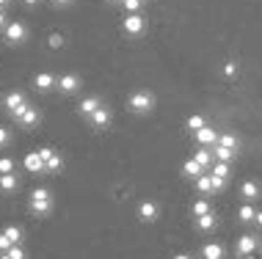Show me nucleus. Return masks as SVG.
Returning <instances> with one entry per match:
<instances>
[{
	"mask_svg": "<svg viewBox=\"0 0 262 259\" xmlns=\"http://www.w3.org/2000/svg\"><path fill=\"white\" fill-rule=\"evenodd\" d=\"M254 218H257V209H254L251 204H243L237 209V221L240 223H254Z\"/></svg>",
	"mask_w": 262,
	"mask_h": 259,
	"instance_id": "nucleus-24",
	"label": "nucleus"
},
{
	"mask_svg": "<svg viewBox=\"0 0 262 259\" xmlns=\"http://www.w3.org/2000/svg\"><path fill=\"white\" fill-rule=\"evenodd\" d=\"M0 259H25V251H23V246H11L9 251L0 254Z\"/></svg>",
	"mask_w": 262,
	"mask_h": 259,
	"instance_id": "nucleus-30",
	"label": "nucleus"
},
{
	"mask_svg": "<svg viewBox=\"0 0 262 259\" xmlns=\"http://www.w3.org/2000/svg\"><path fill=\"white\" fill-rule=\"evenodd\" d=\"M33 83H36V88H39V91H50V88L58 86V78H55V75H50V72H36Z\"/></svg>",
	"mask_w": 262,
	"mask_h": 259,
	"instance_id": "nucleus-14",
	"label": "nucleus"
},
{
	"mask_svg": "<svg viewBox=\"0 0 262 259\" xmlns=\"http://www.w3.org/2000/svg\"><path fill=\"white\" fill-rule=\"evenodd\" d=\"M193 160L202 166L204 171L212 169V163H215V157H212V146H199V149L193 152Z\"/></svg>",
	"mask_w": 262,
	"mask_h": 259,
	"instance_id": "nucleus-13",
	"label": "nucleus"
},
{
	"mask_svg": "<svg viewBox=\"0 0 262 259\" xmlns=\"http://www.w3.org/2000/svg\"><path fill=\"white\" fill-rule=\"evenodd\" d=\"M3 108L9 110V116L17 122L19 116H23V110L28 108V100H25V94L23 91H9V94L3 97Z\"/></svg>",
	"mask_w": 262,
	"mask_h": 259,
	"instance_id": "nucleus-3",
	"label": "nucleus"
},
{
	"mask_svg": "<svg viewBox=\"0 0 262 259\" xmlns=\"http://www.w3.org/2000/svg\"><path fill=\"white\" fill-rule=\"evenodd\" d=\"M58 88L63 91V94H75V91L80 88V75H75V72L61 75V78H58Z\"/></svg>",
	"mask_w": 262,
	"mask_h": 259,
	"instance_id": "nucleus-10",
	"label": "nucleus"
},
{
	"mask_svg": "<svg viewBox=\"0 0 262 259\" xmlns=\"http://www.w3.org/2000/svg\"><path fill=\"white\" fill-rule=\"evenodd\" d=\"M9 141H11V132L6 127H0V146H9Z\"/></svg>",
	"mask_w": 262,
	"mask_h": 259,
	"instance_id": "nucleus-37",
	"label": "nucleus"
},
{
	"mask_svg": "<svg viewBox=\"0 0 262 259\" xmlns=\"http://www.w3.org/2000/svg\"><path fill=\"white\" fill-rule=\"evenodd\" d=\"M55 155V149H50V146H45V149H39V157L45 160V169H47V160H50Z\"/></svg>",
	"mask_w": 262,
	"mask_h": 259,
	"instance_id": "nucleus-35",
	"label": "nucleus"
},
{
	"mask_svg": "<svg viewBox=\"0 0 262 259\" xmlns=\"http://www.w3.org/2000/svg\"><path fill=\"white\" fill-rule=\"evenodd\" d=\"M47 44H50V50H61V47H63V36H61V33H50Z\"/></svg>",
	"mask_w": 262,
	"mask_h": 259,
	"instance_id": "nucleus-32",
	"label": "nucleus"
},
{
	"mask_svg": "<svg viewBox=\"0 0 262 259\" xmlns=\"http://www.w3.org/2000/svg\"><path fill=\"white\" fill-rule=\"evenodd\" d=\"M75 3V0H53V6H58V9H61V6H72Z\"/></svg>",
	"mask_w": 262,
	"mask_h": 259,
	"instance_id": "nucleus-40",
	"label": "nucleus"
},
{
	"mask_svg": "<svg viewBox=\"0 0 262 259\" xmlns=\"http://www.w3.org/2000/svg\"><path fill=\"white\" fill-rule=\"evenodd\" d=\"M207 213H212L207 199H199V201H193V204H190V215H193V218H202V215H207Z\"/></svg>",
	"mask_w": 262,
	"mask_h": 259,
	"instance_id": "nucleus-23",
	"label": "nucleus"
},
{
	"mask_svg": "<svg viewBox=\"0 0 262 259\" xmlns=\"http://www.w3.org/2000/svg\"><path fill=\"white\" fill-rule=\"evenodd\" d=\"M61 169H63V157L61 155H53L50 160H47V171H50V174L61 171Z\"/></svg>",
	"mask_w": 262,
	"mask_h": 259,
	"instance_id": "nucleus-31",
	"label": "nucleus"
},
{
	"mask_svg": "<svg viewBox=\"0 0 262 259\" xmlns=\"http://www.w3.org/2000/svg\"><path fill=\"white\" fill-rule=\"evenodd\" d=\"M196 187H199V193H204V196L215 193V187H212V177H210V174H202V177L196 179Z\"/></svg>",
	"mask_w": 262,
	"mask_h": 259,
	"instance_id": "nucleus-25",
	"label": "nucleus"
},
{
	"mask_svg": "<svg viewBox=\"0 0 262 259\" xmlns=\"http://www.w3.org/2000/svg\"><path fill=\"white\" fill-rule=\"evenodd\" d=\"M202 174H207V171H204V169H202L199 163H196L193 157H190V160H185V163H182V177H188V179H199Z\"/></svg>",
	"mask_w": 262,
	"mask_h": 259,
	"instance_id": "nucleus-17",
	"label": "nucleus"
},
{
	"mask_svg": "<svg viewBox=\"0 0 262 259\" xmlns=\"http://www.w3.org/2000/svg\"><path fill=\"white\" fill-rule=\"evenodd\" d=\"M0 174H14V160L11 157H0Z\"/></svg>",
	"mask_w": 262,
	"mask_h": 259,
	"instance_id": "nucleus-33",
	"label": "nucleus"
},
{
	"mask_svg": "<svg viewBox=\"0 0 262 259\" xmlns=\"http://www.w3.org/2000/svg\"><path fill=\"white\" fill-rule=\"evenodd\" d=\"M193 223H196V229H199V232H212V229L218 226V215L215 213H207V215H202V218H193Z\"/></svg>",
	"mask_w": 262,
	"mask_h": 259,
	"instance_id": "nucleus-16",
	"label": "nucleus"
},
{
	"mask_svg": "<svg viewBox=\"0 0 262 259\" xmlns=\"http://www.w3.org/2000/svg\"><path fill=\"white\" fill-rule=\"evenodd\" d=\"M254 223H257V226L262 229V209H257V218H254Z\"/></svg>",
	"mask_w": 262,
	"mask_h": 259,
	"instance_id": "nucleus-41",
	"label": "nucleus"
},
{
	"mask_svg": "<svg viewBox=\"0 0 262 259\" xmlns=\"http://www.w3.org/2000/svg\"><path fill=\"white\" fill-rule=\"evenodd\" d=\"M254 251H259V234H240L235 254L240 259H254Z\"/></svg>",
	"mask_w": 262,
	"mask_h": 259,
	"instance_id": "nucleus-4",
	"label": "nucleus"
},
{
	"mask_svg": "<svg viewBox=\"0 0 262 259\" xmlns=\"http://www.w3.org/2000/svg\"><path fill=\"white\" fill-rule=\"evenodd\" d=\"M210 174H212V177H221V179H229L232 169H229V163H212Z\"/></svg>",
	"mask_w": 262,
	"mask_h": 259,
	"instance_id": "nucleus-27",
	"label": "nucleus"
},
{
	"mask_svg": "<svg viewBox=\"0 0 262 259\" xmlns=\"http://www.w3.org/2000/svg\"><path fill=\"white\" fill-rule=\"evenodd\" d=\"M158 215H160V207L155 204V201L146 199V201H141V204H138V221L141 223H155V221H158Z\"/></svg>",
	"mask_w": 262,
	"mask_h": 259,
	"instance_id": "nucleus-7",
	"label": "nucleus"
},
{
	"mask_svg": "<svg viewBox=\"0 0 262 259\" xmlns=\"http://www.w3.org/2000/svg\"><path fill=\"white\" fill-rule=\"evenodd\" d=\"M185 124H188V130H190V132H196V130L207 127V122H204V116H199V113H193V116H190Z\"/></svg>",
	"mask_w": 262,
	"mask_h": 259,
	"instance_id": "nucleus-28",
	"label": "nucleus"
},
{
	"mask_svg": "<svg viewBox=\"0 0 262 259\" xmlns=\"http://www.w3.org/2000/svg\"><path fill=\"white\" fill-rule=\"evenodd\" d=\"M218 135H221V132H218L215 127H210V124L193 132V138H196V144H199V146H215L218 144Z\"/></svg>",
	"mask_w": 262,
	"mask_h": 259,
	"instance_id": "nucleus-9",
	"label": "nucleus"
},
{
	"mask_svg": "<svg viewBox=\"0 0 262 259\" xmlns=\"http://www.w3.org/2000/svg\"><path fill=\"white\" fill-rule=\"evenodd\" d=\"M11 3V0H0V9H6V6H9Z\"/></svg>",
	"mask_w": 262,
	"mask_h": 259,
	"instance_id": "nucleus-44",
	"label": "nucleus"
},
{
	"mask_svg": "<svg viewBox=\"0 0 262 259\" xmlns=\"http://www.w3.org/2000/svg\"><path fill=\"white\" fill-rule=\"evenodd\" d=\"M127 108H130L133 113H138V116L152 113V108H155V94H152V91H144V88L133 91V94L127 97Z\"/></svg>",
	"mask_w": 262,
	"mask_h": 259,
	"instance_id": "nucleus-1",
	"label": "nucleus"
},
{
	"mask_svg": "<svg viewBox=\"0 0 262 259\" xmlns=\"http://www.w3.org/2000/svg\"><path fill=\"white\" fill-rule=\"evenodd\" d=\"M224 246L221 243H204L202 246V259H224Z\"/></svg>",
	"mask_w": 262,
	"mask_h": 259,
	"instance_id": "nucleus-18",
	"label": "nucleus"
},
{
	"mask_svg": "<svg viewBox=\"0 0 262 259\" xmlns=\"http://www.w3.org/2000/svg\"><path fill=\"white\" fill-rule=\"evenodd\" d=\"M6 19H9V17H6V11H3V9H0V31H3V28H6V25H9V22H6Z\"/></svg>",
	"mask_w": 262,
	"mask_h": 259,
	"instance_id": "nucleus-39",
	"label": "nucleus"
},
{
	"mask_svg": "<svg viewBox=\"0 0 262 259\" xmlns=\"http://www.w3.org/2000/svg\"><path fill=\"white\" fill-rule=\"evenodd\" d=\"M31 213L33 215H50L53 213V193L47 187H36L31 193Z\"/></svg>",
	"mask_w": 262,
	"mask_h": 259,
	"instance_id": "nucleus-2",
	"label": "nucleus"
},
{
	"mask_svg": "<svg viewBox=\"0 0 262 259\" xmlns=\"http://www.w3.org/2000/svg\"><path fill=\"white\" fill-rule=\"evenodd\" d=\"M89 122H91V127H94V130H105V127L111 124V108H105V105H102V108L97 110V113L91 116Z\"/></svg>",
	"mask_w": 262,
	"mask_h": 259,
	"instance_id": "nucleus-15",
	"label": "nucleus"
},
{
	"mask_svg": "<svg viewBox=\"0 0 262 259\" xmlns=\"http://www.w3.org/2000/svg\"><path fill=\"white\" fill-rule=\"evenodd\" d=\"M210 177H212V174H210ZM226 182H229V179H221V177H212V187H215V193H218V191H224V187H226Z\"/></svg>",
	"mask_w": 262,
	"mask_h": 259,
	"instance_id": "nucleus-36",
	"label": "nucleus"
},
{
	"mask_svg": "<svg viewBox=\"0 0 262 259\" xmlns=\"http://www.w3.org/2000/svg\"><path fill=\"white\" fill-rule=\"evenodd\" d=\"M259 185H257V182H254V179H246L243 182V185H240V196H243V199L246 201H254V199H259Z\"/></svg>",
	"mask_w": 262,
	"mask_h": 259,
	"instance_id": "nucleus-19",
	"label": "nucleus"
},
{
	"mask_svg": "<svg viewBox=\"0 0 262 259\" xmlns=\"http://www.w3.org/2000/svg\"><path fill=\"white\" fill-rule=\"evenodd\" d=\"M19 187V179L14 174H0V191L3 193H14Z\"/></svg>",
	"mask_w": 262,
	"mask_h": 259,
	"instance_id": "nucleus-21",
	"label": "nucleus"
},
{
	"mask_svg": "<svg viewBox=\"0 0 262 259\" xmlns=\"http://www.w3.org/2000/svg\"><path fill=\"white\" fill-rule=\"evenodd\" d=\"M39 122H41V113H39V108H33V105H28V108L23 110V116L17 119L19 127H36Z\"/></svg>",
	"mask_w": 262,
	"mask_h": 259,
	"instance_id": "nucleus-12",
	"label": "nucleus"
},
{
	"mask_svg": "<svg viewBox=\"0 0 262 259\" xmlns=\"http://www.w3.org/2000/svg\"><path fill=\"white\" fill-rule=\"evenodd\" d=\"M111 3H122V0H111Z\"/></svg>",
	"mask_w": 262,
	"mask_h": 259,
	"instance_id": "nucleus-45",
	"label": "nucleus"
},
{
	"mask_svg": "<svg viewBox=\"0 0 262 259\" xmlns=\"http://www.w3.org/2000/svg\"><path fill=\"white\" fill-rule=\"evenodd\" d=\"M3 234L9 237L11 246H19V240H23V229H19V226H6V229H3Z\"/></svg>",
	"mask_w": 262,
	"mask_h": 259,
	"instance_id": "nucleus-26",
	"label": "nucleus"
},
{
	"mask_svg": "<svg viewBox=\"0 0 262 259\" xmlns=\"http://www.w3.org/2000/svg\"><path fill=\"white\" fill-rule=\"evenodd\" d=\"M122 31L127 36H141V33L146 31V19L141 17V14H127L124 22H122Z\"/></svg>",
	"mask_w": 262,
	"mask_h": 259,
	"instance_id": "nucleus-6",
	"label": "nucleus"
},
{
	"mask_svg": "<svg viewBox=\"0 0 262 259\" xmlns=\"http://www.w3.org/2000/svg\"><path fill=\"white\" fill-rule=\"evenodd\" d=\"M3 39L9 41V44H25V39H28V28H25V22H19V19L9 22V25L3 28Z\"/></svg>",
	"mask_w": 262,
	"mask_h": 259,
	"instance_id": "nucleus-5",
	"label": "nucleus"
},
{
	"mask_svg": "<svg viewBox=\"0 0 262 259\" xmlns=\"http://www.w3.org/2000/svg\"><path fill=\"white\" fill-rule=\"evenodd\" d=\"M100 108H102V100H100L97 94H91V97H86V100L77 105V113H80L83 119H91V116L97 113V110H100Z\"/></svg>",
	"mask_w": 262,
	"mask_h": 259,
	"instance_id": "nucleus-8",
	"label": "nucleus"
},
{
	"mask_svg": "<svg viewBox=\"0 0 262 259\" xmlns=\"http://www.w3.org/2000/svg\"><path fill=\"white\" fill-rule=\"evenodd\" d=\"M212 157H215V163H229L232 166V160H237V152L224 149V146H212Z\"/></svg>",
	"mask_w": 262,
	"mask_h": 259,
	"instance_id": "nucleus-20",
	"label": "nucleus"
},
{
	"mask_svg": "<svg viewBox=\"0 0 262 259\" xmlns=\"http://www.w3.org/2000/svg\"><path fill=\"white\" fill-rule=\"evenodd\" d=\"M23 166H25L28 174H41V171H47V169H45V160L39 157V152H28V155L23 157Z\"/></svg>",
	"mask_w": 262,
	"mask_h": 259,
	"instance_id": "nucleus-11",
	"label": "nucleus"
},
{
	"mask_svg": "<svg viewBox=\"0 0 262 259\" xmlns=\"http://www.w3.org/2000/svg\"><path fill=\"white\" fill-rule=\"evenodd\" d=\"M144 3H146V0H122V6H124L127 14H138L141 9H144Z\"/></svg>",
	"mask_w": 262,
	"mask_h": 259,
	"instance_id": "nucleus-29",
	"label": "nucleus"
},
{
	"mask_svg": "<svg viewBox=\"0 0 262 259\" xmlns=\"http://www.w3.org/2000/svg\"><path fill=\"white\" fill-rule=\"evenodd\" d=\"M215 146H224V149H235V152H237L240 141H237V135H232V132H221V135H218V144H215Z\"/></svg>",
	"mask_w": 262,
	"mask_h": 259,
	"instance_id": "nucleus-22",
	"label": "nucleus"
},
{
	"mask_svg": "<svg viewBox=\"0 0 262 259\" xmlns=\"http://www.w3.org/2000/svg\"><path fill=\"white\" fill-rule=\"evenodd\" d=\"M11 248V243H9V237H6L3 232H0V251H9Z\"/></svg>",
	"mask_w": 262,
	"mask_h": 259,
	"instance_id": "nucleus-38",
	"label": "nucleus"
},
{
	"mask_svg": "<svg viewBox=\"0 0 262 259\" xmlns=\"http://www.w3.org/2000/svg\"><path fill=\"white\" fill-rule=\"evenodd\" d=\"M224 75H226V78H235V75H237V64H235V61H226V64H224Z\"/></svg>",
	"mask_w": 262,
	"mask_h": 259,
	"instance_id": "nucleus-34",
	"label": "nucleus"
},
{
	"mask_svg": "<svg viewBox=\"0 0 262 259\" xmlns=\"http://www.w3.org/2000/svg\"><path fill=\"white\" fill-rule=\"evenodd\" d=\"M171 259H193L190 254H177V256H171Z\"/></svg>",
	"mask_w": 262,
	"mask_h": 259,
	"instance_id": "nucleus-42",
	"label": "nucleus"
},
{
	"mask_svg": "<svg viewBox=\"0 0 262 259\" xmlns=\"http://www.w3.org/2000/svg\"><path fill=\"white\" fill-rule=\"evenodd\" d=\"M23 3H25V6H36L39 0H23Z\"/></svg>",
	"mask_w": 262,
	"mask_h": 259,
	"instance_id": "nucleus-43",
	"label": "nucleus"
}]
</instances>
